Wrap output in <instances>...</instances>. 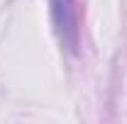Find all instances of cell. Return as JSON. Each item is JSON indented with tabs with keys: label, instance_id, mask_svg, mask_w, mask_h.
Instances as JSON below:
<instances>
[{
	"label": "cell",
	"instance_id": "6da1fadb",
	"mask_svg": "<svg viewBox=\"0 0 127 124\" xmlns=\"http://www.w3.org/2000/svg\"><path fill=\"white\" fill-rule=\"evenodd\" d=\"M51 24L59 37V44L71 54H78L81 46V10L78 0H49Z\"/></svg>",
	"mask_w": 127,
	"mask_h": 124
}]
</instances>
